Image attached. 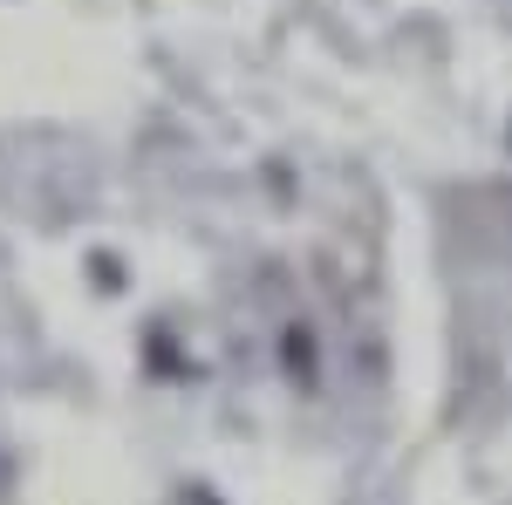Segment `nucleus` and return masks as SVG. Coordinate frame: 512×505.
Returning a JSON list of instances; mask_svg holds the SVG:
<instances>
[{
    "label": "nucleus",
    "mask_w": 512,
    "mask_h": 505,
    "mask_svg": "<svg viewBox=\"0 0 512 505\" xmlns=\"http://www.w3.org/2000/svg\"><path fill=\"white\" fill-rule=\"evenodd\" d=\"M280 342H287V376H294V383H315V335H308V328H287V335H280Z\"/></svg>",
    "instance_id": "1"
}]
</instances>
